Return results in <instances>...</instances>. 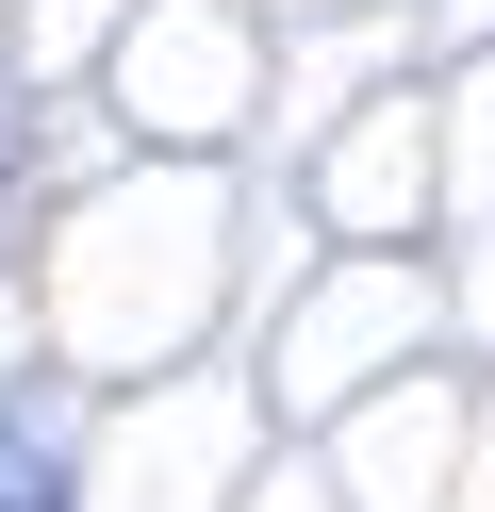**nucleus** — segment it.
Returning a JSON list of instances; mask_svg holds the SVG:
<instances>
[{"mask_svg": "<svg viewBox=\"0 0 495 512\" xmlns=\"http://www.w3.org/2000/svg\"><path fill=\"white\" fill-rule=\"evenodd\" d=\"M0 512H66V446L50 430H0Z\"/></svg>", "mask_w": 495, "mask_h": 512, "instance_id": "1", "label": "nucleus"}]
</instances>
